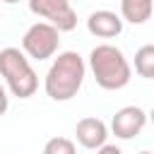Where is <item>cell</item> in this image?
<instances>
[{
    "label": "cell",
    "mask_w": 154,
    "mask_h": 154,
    "mask_svg": "<svg viewBox=\"0 0 154 154\" xmlns=\"http://www.w3.org/2000/svg\"><path fill=\"white\" fill-rule=\"evenodd\" d=\"M7 108H10V96H7L5 84L0 82V116H5V113H7Z\"/></svg>",
    "instance_id": "12"
},
{
    "label": "cell",
    "mask_w": 154,
    "mask_h": 154,
    "mask_svg": "<svg viewBox=\"0 0 154 154\" xmlns=\"http://www.w3.org/2000/svg\"><path fill=\"white\" fill-rule=\"evenodd\" d=\"M84 75H87L84 58L77 51H63L51 63L43 79V89L53 101H70L82 89Z\"/></svg>",
    "instance_id": "1"
},
{
    "label": "cell",
    "mask_w": 154,
    "mask_h": 154,
    "mask_svg": "<svg viewBox=\"0 0 154 154\" xmlns=\"http://www.w3.org/2000/svg\"><path fill=\"white\" fill-rule=\"evenodd\" d=\"M87 29L96 38H116L123 31V19L111 10H96L87 17Z\"/></svg>",
    "instance_id": "8"
},
{
    "label": "cell",
    "mask_w": 154,
    "mask_h": 154,
    "mask_svg": "<svg viewBox=\"0 0 154 154\" xmlns=\"http://www.w3.org/2000/svg\"><path fill=\"white\" fill-rule=\"evenodd\" d=\"M2 2H7V5H17V2H22V0H2Z\"/></svg>",
    "instance_id": "14"
},
{
    "label": "cell",
    "mask_w": 154,
    "mask_h": 154,
    "mask_svg": "<svg viewBox=\"0 0 154 154\" xmlns=\"http://www.w3.org/2000/svg\"><path fill=\"white\" fill-rule=\"evenodd\" d=\"M75 137L84 149H99L108 140V125L101 118L87 116L75 125Z\"/></svg>",
    "instance_id": "7"
},
{
    "label": "cell",
    "mask_w": 154,
    "mask_h": 154,
    "mask_svg": "<svg viewBox=\"0 0 154 154\" xmlns=\"http://www.w3.org/2000/svg\"><path fill=\"white\" fill-rule=\"evenodd\" d=\"M0 77L17 99H29L38 89V75L34 72L29 55L17 46H7L0 51Z\"/></svg>",
    "instance_id": "3"
},
{
    "label": "cell",
    "mask_w": 154,
    "mask_h": 154,
    "mask_svg": "<svg viewBox=\"0 0 154 154\" xmlns=\"http://www.w3.org/2000/svg\"><path fill=\"white\" fill-rule=\"evenodd\" d=\"M96 152H101V154H120V149H118L116 144H106V142H103Z\"/></svg>",
    "instance_id": "13"
},
{
    "label": "cell",
    "mask_w": 154,
    "mask_h": 154,
    "mask_svg": "<svg viewBox=\"0 0 154 154\" xmlns=\"http://www.w3.org/2000/svg\"><path fill=\"white\" fill-rule=\"evenodd\" d=\"M29 10L41 17L43 22H51L60 34L72 31L77 26V12L72 10L70 0H26Z\"/></svg>",
    "instance_id": "5"
},
{
    "label": "cell",
    "mask_w": 154,
    "mask_h": 154,
    "mask_svg": "<svg viewBox=\"0 0 154 154\" xmlns=\"http://www.w3.org/2000/svg\"><path fill=\"white\" fill-rule=\"evenodd\" d=\"M135 72L144 79H152L154 77V46L152 43H144L142 48H137L135 53Z\"/></svg>",
    "instance_id": "10"
},
{
    "label": "cell",
    "mask_w": 154,
    "mask_h": 154,
    "mask_svg": "<svg viewBox=\"0 0 154 154\" xmlns=\"http://www.w3.org/2000/svg\"><path fill=\"white\" fill-rule=\"evenodd\" d=\"M147 125V111L140 106H123L116 111L111 120V132L118 140H132L137 137Z\"/></svg>",
    "instance_id": "6"
},
{
    "label": "cell",
    "mask_w": 154,
    "mask_h": 154,
    "mask_svg": "<svg viewBox=\"0 0 154 154\" xmlns=\"http://www.w3.org/2000/svg\"><path fill=\"white\" fill-rule=\"evenodd\" d=\"M152 0H120V19L130 24H144L152 17Z\"/></svg>",
    "instance_id": "9"
},
{
    "label": "cell",
    "mask_w": 154,
    "mask_h": 154,
    "mask_svg": "<svg viewBox=\"0 0 154 154\" xmlns=\"http://www.w3.org/2000/svg\"><path fill=\"white\" fill-rule=\"evenodd\" d=\"M89 70L96 79V84L106 91H118L128 87L132 77V67L125 58V53L113 43H99L89 53Z\"/></svg>",
    "instance_id": "2"
},
{
    "label": "cell",
    "mask_w": 154,
    "mask_h": 154,
    "mask_svg": "<svg viewBox=\"0 0 154 154\" xmlns=\"http://www.w3.org/2000/svg\"><path fill=\"white\" fill-rule=\"evenodd\" d=\"M43 154H75V142L67 137H51L43 144Z\"/></svg>",
    "instance_id": "11"
},
{
    "label": "cell",
    "mask_w": 154,
    "mask_h": 154,
    "mask_svg": "<svg viewBox=\"0 0 154 154\" xmlns=\"http://www.w3.org/2000/svg\"><path fill=\"white\" fill-rule=\"evenodd\" d=\"M60 48V31L51 22H34L22 36V51L34 60H48Z\"/></svg>",
    "instance_id": "4"
}]
</instances>
